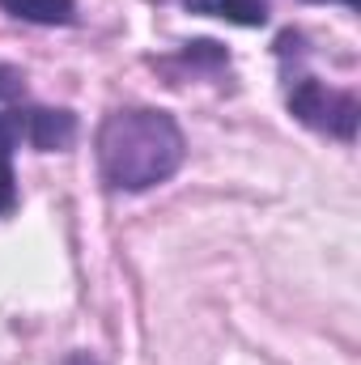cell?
I'll return each mask as SVG.
<instances>
[{
  "mask_svg": "<svg viewBox=\"0 0 361 365\" xmlns=\"http://www.w3.org/2000/svg\"><path fill=\"white\" fill-rule=\"evenodd\" d=\"M98 175L111 191H149L179 175L187 158V136L179 119L158 106H115L93 132Z\"/></svg>",
  "mask_w": 361,
  "mask_h": 365,
  "instance_id": "1",
  "label": "cell"
},
{
  "mask_svg": "<svg viewBox=\"0 0 361 365\" xmlns=\"http://www.w3.org/2000/svg\"><path fill=\"white\" fill-rule=\"evenodd\" d=\"M285 106H289V115L302 123V128H310V132H323V136H332V140H345V145H353L357 140V123H361V98L353 90H332V86H323L319 77H310V73H289L285 77Z\"/></svg>",
  "mask_w": 361,
  "mask_h": 365,
  "instance_id": "2",
  "label": "cell"
},
{
  "mask_svg": "<svg viewBox=\"0 0 361 365\" xmlns=\"http://www.w3.org/2000/svg\"><path fill=\"white\" fill-rule=\"evenodd\" d=\"M77 115L64 106H30L26 110V145L39 153H64L77 145Z\"/></svg>",
  "mask_w": 361,
  "mask_h": 365,
  "instance_id": "3",
  "label": "cell"
},
{
  "mask_svg": "<svg viewBox=\"0 0 361 365\" xmlns=\"http://www.w3.org/2000/svg\"><path fill=\"white\" fill-rule=\"evenodd\" d=\"M26 140V110L9 106L0 110V217H13L17 208V175H13V153Z\"/></svg>",
  "mask_w": 361,
  "mask_h": 365,
  "instance_id": "4",
  "label": "cell"
},
{
  "mask_svg": "<svg viewBox=\"0 0 361 365\" xmlns=\"http://www.w3.org/2000/svg\"><path fill=\"white\" fill-rule=\"evenodd\" d=\"M187 13L195 17H221L230 26H247V30H260L268 26V0H183Z\"/></svg>",
  "mask_w": 361,
  "mask_h": 365,
  "instance_id": "5",
  "label": "cell"
},
{
  "mask_svg": "<svg viewBox=\"0 0 361 365\" xmlns=\"http://www.w3.org/2000/svg\"><path fill=\"white\" fill-rule=\"evenodd\" d=\"M0 9L30 26H68L77 21V0H0Z\"/></svg>",
  "mask_w": 361,
  "mask_h": 365,
  "instance_id": "6",
  "label": "cell"
},
{
  "mask_svg": "<svg viewBox=\"0 0 361 365\" xmlns=\"http://www.w3.org/2000/svg\"><path fill=\"white\" fill-rule=\"evenodd\" d=\"M17 93H26L21 73H17V68H9V64H0V102H9V98H17Z\"/></svg>",
  "mask_w": 361,
  "mask_h": 365,
  "instance_id": "7",
  "label": "cell"
},
{
  "mask_svg": "<svg viewBox=\"0 0 361 365\" xmlns=\"http://www.w3.org/2000/svg\"><path fill=\"white\" fill-rule=\"evenodd\" d=\"M60 365H102V361H98L93 353H86V349H77V353H64Z\"/></svg>",
  "mask_w": 361,
  "mask_h": 365,
  "instance_id": "8",
  "label": "cell"
},
{
  "mask_svg": "<svg viewBox=\"0 0 361 365\" xmlns=\"http://www.w3.org/2000/svg\"><path fill=\"white\" fill-rule=\"evenodd\" d=\"M306 4H345V9H357V0H306Z\"/></svg>",
  "mask_w": 361,
  "mask_h": 365,
  "instance_id": "9",
  "label": "cell"
}]
</instances>
